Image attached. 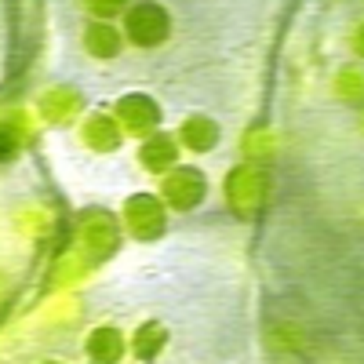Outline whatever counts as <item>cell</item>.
Listing matches in <instances>:
<instances>
[{"mask_svg":"<svg viewBox=\"0 0 364 364\" xmlns=\"http://www.w3.org/2000/svg\"><path fill=\"white\" fill-rule=\"evenodd\" d=\"M8 154H11V146H8L4 139H0V157H8Z\"/></svg>","mask_w":364,"mask_h":364,"instance_id":"cell-1","label":"cell"}]
</instances>
